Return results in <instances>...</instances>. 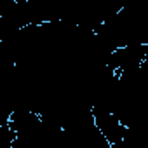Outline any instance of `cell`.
Here are the masks:
<instances>
[{
  "label": "cell",
  "mask_w": 148,
  "mask_h": 148,
  "mask_svg": "<svg viewBox=\"0 0 148 148\" xmlns=\"http://www.w3.org/2000/svg\"><path fill=\"white\" fill-rule=\"evenodd\" d=\"M92 115H94L96 127L112 146L124 141L127 134V127L120 122V119L112 110L103 108V106H92Z\"/></svg>",
  "instance_id": "6da1fadb"
}]
</instances>
